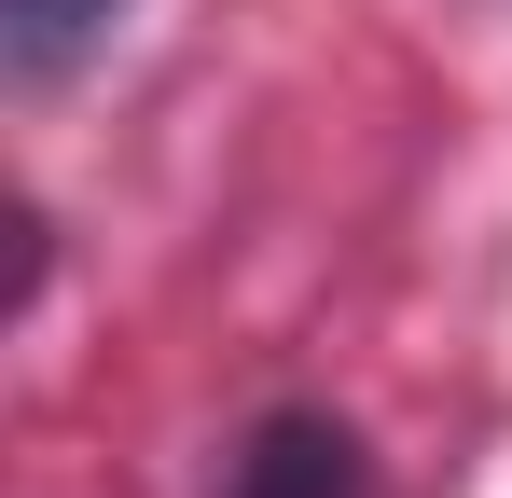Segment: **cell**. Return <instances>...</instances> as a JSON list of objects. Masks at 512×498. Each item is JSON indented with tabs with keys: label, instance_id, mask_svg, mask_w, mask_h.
Masks as SVG:
<instances>
[{
	"label": "cell",
	"instance_id": "cell-2",
	"mask_svg": "<svg viewBox=\"0 0 512 498\" xmlns=\"http://www.w3.org/2000/svg\"><path fill=\"white\" fill-rule=\"evenodd\" d=\"M111 14H125V0H0V70L14 83H70L97 42H111Z\"/></svg>",
	"mask_w": 512,
	"mask_h": 498
},
{
	"label": "cell",
	"instance_id": "cell-1",
	"mask_svg": "<svg viewBox=\"0 0 512 498\" xmlns=\"http://www.w3.org/2000/svg\"><path fill=\"white\" fill-rule=\"evenodd\" d=\"M360 485H374V471H360V429L319 415V402L250 415V443L222 457V498H360Z\"/></svg>",
	"mask_w": 512,
	"mask_h": 498
}]
</instances>
